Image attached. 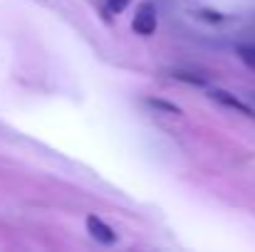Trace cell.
Segmentation results:
<instances>
[{"label": "cell", "mask_w": 255, "mask_h": 252, "mask_svg": "<svg viewBox=\"0 0 255 252\" xmlns=\"http://www.w3.org/2000/svg\"><path fill=\"white\" fill-rule=\"evenodd\" d=\"M131 30L141 37H149L156 32V5L154 2H141L134 20H131Z\"/></svg>", "instance_id": "obj_1"}, {"label": "cell", "mask_w": 255, "mask_h": 252, "mask_svg": "<svg viewBox=\"0 0 255 252\" xmlns=\"http://www.w3.org/2000/svg\"><path fill=\"white\" fill-rule=\"evenodd\" d=\"M211 99H216L218 104H223V106H228V109H233V111H238V114H243V116H248V119H255L253 106L246 104L243 99H238L236 94L226 91V89H213V91H211Z\"/></svg>", "instance_id": "obj_2"}, {"label": "cell", "mask_w": 255, "mask_h": 252, "mask_svg": "<svg viewBox=\"0 0 255 252\" xmlns=\"http://www.w3.org/2000/svg\"><path fill=\"white\" fill-rule=\"evenodd\" d=\"M87 230H89V235L97 240V243H102V245H117V233H114V228L112 225H107L102 218H97V215H89L87 218Z\"/></svg>", "instance_id": "obj_3"}, {"label": "cell", "mask_w": 255, "mask_h": 252, "mask_svg": "<svg viewBox=\"0 0 255 252\" xmlns=\"http://www.w3.org/2000/svg\"><path fill=\"white\" fill-rule=\"evenodd\" d=\"M171 77L178 80V82H188L196 84V86H208V80L198 72H188V70H171Z\"/></svg>", "instance_id": "obj_4"}, {"label": "cell", "mask_w": 255, "mask_h": 252, "mask_svg": "<svg viewBox=\"0 0 255 252\" xmlns=\"http://www.w3.org/2000/svg\"><path fill=\"white\" fill-rule=\"evenodd\" d=\"M146 104H149L151 109H156V111H166V114H171V116H181V114H183L181 106H176L173 101H166V99H156V96H151V99H146Z\"/></svg>", "instance_id": "obj_5"}, {"label": "cell", "mask_w": 255, "mask_h": 252, "mask_svg": "<svg viewBox=\"0 0 255 252\" xmlns=\"http://www.w3.org/2000/svg\"><path fill=\"white\" fill-rule=\"evenodd\" d=\"M238 57L243 60V65H248L251 70H255V47L253 45H243V47H238Z\"/></svg>", "instance_id": "obj_6"}, {"label": "cell", "mask_w": 255, "mask_h": 252, "mask_svg": "<svg viewBox=\"0 0 255 252\" xmlns=\"http://www.w3.org/2000/svg\"><path fill=\"white\" fill-rule=\"evenodd\" d=\"M129 2H131V0H107V10H109V12H122Z\"/></svg>", "instance_id": "obj_7"}]
</instances>
